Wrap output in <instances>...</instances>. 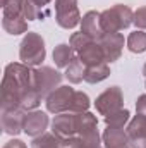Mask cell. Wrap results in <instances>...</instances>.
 I'll return each mask as SVG.
<instances>
[{"label":"cell","mask_w":146,"mask_h":148,"mask_svg":"<svg viewBox=\"0 0 146 148\" xmlns=\"http://www.w3.org/2000/svg\"><path fill=\"white\" fill-rule=\"evenodd\" d=\"M3 16L9 17H16V16H23V0H5V3L2 5Z\"/></svg>","instance_id":"25"},{"label":"cell","mask_w":146,"mask_h":148,"mask_svg":"<svg viewBox=\"0 0 146 148\" xmlns=\"http://www.w3.org/2000/svg\"><path fill=\"white\" fill-rule=\"evenodd\" d=\"M91 41H95V40H91L88 35H84L83 31L72 33V35H71V38H69V45L72 47V50L76 52V53H77L83 47H86L88 43H91Z\"/></svg>","instance_id":"27"},{"label":"cell","mask_w":146,"mask_h":148,"mask_svg":"<svg viewBox=\"0 0 146 148\" xmlns=\"http://www.w3.org/2000/svg\"><path fill=\"white\" fill-rule=\"evenodd\" d=\"M2 148H28V147H26V143H24L23 140H19V138H12V140H9Z\"/></svg>","instance_id":"30"},{"label":"cell","mask_w":146,"mask_h":148,"mask_svg":"<svg viewBox=\"0 0 146 148\" xmlns=\"http://www.w3.org/2000/svg\"><path fill=\"white\" fill-rule=\"evenodd\" d=\"M24 115L26 112L23 110H2L0 124H2L3 133L14 138L24 133Z\"/></svg>","instance_id":"11"},{"label":"cell","mask_w":146,"mask_h":148,"mask_svg":"<svg viewBox=\"0 0 146 148\" xmlns=\"http://www.w3.org/2000/svg\"><path fill=\"white\" fill-rule=\"evenodd\" d=\"M23 16L28 23L36 21V19L41 17V9H38L31 0H23Z\"/></svg>","instance_id":"26"},{"label":"cell","mask_w":146,"mask_h":148,"mask_svg":"<svg viewBox=\"0 0 146 148\" xmlns=\"http://www.w3.org/2000/svg\"><path fill=\"white\" fill-rule=\"evenodd\" d=\"M84 76H86V66L81 62V59L76 55L74 60L65 67V73H64V77L72 83V84H79L81 81H84Z\"/></svg>","instance_id":"18"},{"label":"cell","mask_w":146,"mask_h":148,"mask_svg":"<svg viewBox=\"0 0 146 148\" xmlns=\"http://www.w3.org/2000/svg\"><path fill=\"white\" fill-rule=\"evenodd\" d=\"M55 21L64 29H74L81 24L77 0H55Z\"/></svg>","instance_id":"6"},{"label":"cell","mask_w":146,"mask_h":148,"mask_svg":"<svg viewBox=\"0 0 146 148\" xmlns=\"http://www.w3.org/2000/svg\"><path fill=\"white\" fill-rule=\"evenodd\" d=\"M129 148H146V138H134V140H129Z\"/></svg>","instance_id":"31"},{"label":"cell","mask_w":146,"mask_h":148,"mask_svg":"<svg viewBox=\"0 0 146 148\" xmlns=\"http://www.w3.org/2000/svg\"><path fill=\"white\" fill-rule=\"evenodd\" d=\"M102 143L103 148H129V136L126 127L107 126L102 134Z\"/></svg>","instance_id":"13"},{"label":"cell","mask_w":146,"mask_h":148,"mask_svg":"<svg viewBox=\"0 0 146 148\" xmlns=\"http://www.w3.org/2000/svg\"><path fill=\"white\" fill-rule=\"evenodd\" d=\"M74 93L76 90L71 88L69 84L65 86H59L55 91H52L46 98H45V105H46V110L50 114H64V112H69L71 109V103H72Z\"/></svg>","instance_id":"7"},{"label":"cell","mask_w":146,"mask_h":148,"mask_svg":"<svg viewBox=\"0 0 146 148\" xmlns=\"http://www.w3.org/2000/svg\"><path fill=\"white\" fill-rule=\"evenodd\" d=\"M31 2H33V3L36 5L38 9H43V7H46V5H48V3H50L52 0H31Z\"/></svg>","instance_id":"32"},{"label":"cell","mask_w":146,"mask_h":148,"mask_svg":"<svg viewBox=\"0 0 146 148\" xmlns=\"http://www.w3.org/2000/svg\"><path fill=\"white\" fill-rule=\"evenodd\" d=\"M98 129V119L91 112H81L76 114V131L77 136H86Z\"/></svg>","instance_id":"15"},{"label":"cell","mask_w":146,"mask_h":148,"mask_svg":"<svg viewBox=\"0 0 146 148\" xmlns=\"http://www.w3.org/2000/svg\"><path fill=\"white\" fill-rule=\"evenodd\" d=\"M131 121V114L127 109H120L112 115H107L105 117V124L107 126H115V127H126Z\"/></svg>","instance_id":"23"},{"label":"cell","mask_w":146,"mask_h":148,"mask_svg":"<svg viewBox=\"0 0 146 148\" xmlns=\"http://www.w3.org/2000/svg\"><path fill=\"white\" fill-rule=\"evenodd\" d=\"M132 9L124 3H117L102 12V28L105 33H120L132 24Z\"/></svg>","instance_id":"3"},{"label":"cell","mask_w":146,"mask_h":148,"mask_svg":"<svg viewBox=\"0 0 146 148\" xmlns=\"http://www.w3.org/2000/svg\"><path fill=\"white\" fill-rule=\"evenodd\" d=\"M126 131H127V136L129 140H134V138H146V117L145 115H134L129 124L126 126Z\"/></svg>","instance_id":"20"},{"label":"cell","mask_w":146,"mask_h":148,"mask_svg":"<svg viewBox=\"0 0 146 148\" xmlns=\"http://www.w3.org/2000/svg\"><path fill=\"white\" fill-rule=\"evenodd\" d=\"M77 57L81 59V62H83L86 67L98 66V64L105 62V55H103V50H102V47H100L98 41H91V43H88L86 47H83V48L77 52Z\"/></svg>","instance_id":"14"},{"label":"cell","mask_w":146,"mask_h":148,"mask_svg":"<svg viewBox=\"0 0 146 148\" xmlns=\"http://www.w3.org/2000/svg\"><path fill=\"white\" fill-rule=\"evenodd\" d=\"M31 148H64V140L57 138L53 133H43L33 138Z\"/></svg>","instance_id":"22"},{"label":"cell","mask_w":146,"mask_h":148,"mask_svg":"<svg viewBox=\"0 0 146 148\" xmlns=\"http://www.w3.org/2000/svg\"><path fill=\"white\" fill-rule=\"evenodd\" d=\"M33 88V67L23 62L7 64L2 79V110H21L23 97Z\"/></svg>","instance_id":"1"},{"label":"cell","mask_w":146,"mask_h":148,"mask_svg":"<svg viewBox=\"0 0 146 148\" xmlns=\"http://www.w3.org/2000/svg\"><path fill=\"white\" fill-rule=\"evenodd\" d=\"M2 28L9 33V35H26L28 33V21L24 19V16H16V17H9V16H2Z\"/></svg>","instance_id":"17"},{"label":"cell","mask_w":146,"mask_h":148,"mask_svg":"<svg viewBox=\"0 0 146 148\" xmlns=\"http://www.w3.org/2000/svg\"><path fill=\"white\" fill-rule=\"evenodd\" d=\"M46 57L45 40L35 31H28L19 45V59L29 67H40Z\"/></svg>","instance_id":"2"},{"label":"cell","mask_w":146,"mask_h":148,"mask_svg":"<svg viewBox=\"0 0 146 148\" xmlns=\"http://www.w3.org/2000/svg\"><path fill=\"white\" fill-rule=\"evenodd\" d=\"M62 74L53 67L48 66H40V67H33V84L40 93V97L45 100L52 91H55L59 86H62Z\"/></svg>","instance_id":"4"},{"label":"cell","mask_w":146,"mask_h":148,"mask_svg":"<svg viewBox=\"0 0 146 148\" xmlns=\"http://www.w3.org/2000/svg\"><path fill=\"white\" fill-rule=\"evenodd\" d=\"M126 45H127V50L132 52V53H143L146 52V33L141 29H136L132 31L127 40H126Z\"/></svg>","instance_id":"21"},{"label":"cell","mask_w":146,"mask_h":148,"mask_svg":"<svg viewBox=\"0 0 146 148\" xmlns=\"http://www.w3.org/2000/svg\"><path fill=\"white\" fill-rule=\"evenodd\" d=\"M81 31L84 35H88L91 40L100 41L105 35V31L102 28V12H96V10L86 12L81 17Z\"/></svg>","instance_id":"12"},{"label":"cell","mask_w":146,"mask_h":148,"mask_svg":"<svg viewBox=\"0 0 146 148\" xmlns=\"http://www.w3.org/2000/svg\"><path fill=\"white\" fill-rule=\"evenodd\" d=\"M110 76V67L107 62H102L98 66H91V67H86V76H84V81L89 83V84H96V83H102L105 81Z\"/></svg>","instance_id":"19"},{"label":"cell","mask_w":146,"mask_h":148,"mask_svg":"<svg viewBox=\"0 0 146 148\" xmlns=\"http://www.w3.org/2000/svg\"><path fill=\"white\" fill-rule=\"evenodd\" d=\"M52 133L60 140H69L72 136H77L76 131V114L64 112L57 114L52 121Z\"/></svg>","instance_id":"9"},{"label":"cell","mask_w":146,"mask_h":148,"mask_svg":"<svg viewBox=\"0 0 146 148\" xmlns=\"http://www.w3.org/2000/svg\"><path fill=\"white\" fill-rule=\"evenodd\" d=\"M52 57H53V62H55V66H57L59 69H65V67L74 60L76 52L72 50V47H71L69 43H60V45H57V47L53 48Z\"/></svg>","instance_id":"16"},{"label":"cell","mask_w":146,"mask_h":148,"mask_svg":"<svg viewBox=\"0 0 146 148\" xmlns=\"http://www.w3.org/2000/svg\"><path fill=\"white\" fill-rule=\"evenodd\" d=\"M132 24L136 26V29L146 31V5H145V7H139L138 10H134Z\"/></svg>","instance_id":"28"},{"label":"cell","mask_w":146,"mask_h":148,"mask_svg":"<svg viewBox=\"0 0 146 148\" xmlns=\"http://www.w3.org/2000/svg\"><path fill=\"white\" fill-rule=\"evenodd\" d=\"M50 124V119H48V114L41 110H31L26 112L24 115V134L31 136V138H36L40 134L46 133V127Z\"/></svg>","instance_id":"10"},{"label":"cell","mask_w":146,"mask_h":148,"mask_svg":"<svg viewBox=\"0 0 146 148\" xmlns=\"http://www.w3.org/2000/svg\"><path fill=\"white\" fill-rule=\"evenodd\" d=\"M136 112L146 117V95H139L136 100Z\"/></svg>","instance_id":"29"},{"label":"cell","mask_w":146,"mask_h":148,"mask_svg":"<svg viewBox=\"0 0 146 148\" xmlns=\"http://www.w3.org/2000/svg\"><path fill=\"white\" fill-rule=\"evenodd\" d=\"M89 105H91L89 97H88L86 93H83V91H76V93H74V98H72V103H71V109H69V112H72V114L88 112Z\"/></svg>","instance_id":"24"},{"label":"cell","mask_w":146,"mask_h":148,"mask_svg":"<svg viewBox=\"0 0 146 148\" xmlns=\"http://www.w3.org/2000/svg\"><path fill=\"white\" fill-rule=\"evenodd\" d=\"M98 43H100V47L103 50L105 62L107 64H112V62H115V60L120 59L126 40L122 36V33H105L103 38Z\"/></svg>","instance_id":"8"},{"label":"cell","mask_w":146,"mask_h":148,"mask_svg":"<svg viewBox=\"0 0 146 148\" xmlns=\"http://www.w3.org/2000/svg\"><path fill=\"white\" fill-rule=\"evenodd\" d=\"M95 107L96 112L103 117L112 115L117 110L124 109V95H122V90L119 86H110L107 88L103 93H100L95 100Z\"/></svg>","instance_id":"5"}]
</instances>
